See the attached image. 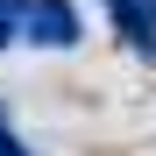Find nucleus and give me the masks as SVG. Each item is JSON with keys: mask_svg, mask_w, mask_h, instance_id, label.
I'll list each match as a JSON object with an SVG mask.
<instances>
[{"mask_svg": "<svg viewBox=\"0 0 156 156\" xmlns=\"http://www.w3.org/2000/svg\"><path fill=\"white\" fill-rule=\"evenodd\" d=\"M21 36L29 43H43V50H71L78 43V7L71 0H21Z\"/></svg>", "mask_w": 156, "mask_h": 156, "instance_id": "obj_1", "label": "nucleus"}, {"mask_svg": "<svg viewBox=\"0 0 156 156\" xmlns=\"http://www.w3.org/2000/svg\"><path fill=\"white\" fill-rule=\"evenodd\" d=\"M0 156H29V149L14 142V128H7V114H0Z\"/></svg>", "mask_w": 156, "mask_h": 156, "instance_id": "obj_3", "label": "nucleus"}, {"mask_svg": "<svg viewBox=\"0 0 156 156\" xmlns=\"http://www.w3.org/2000/svg\"><path fill=\"white\" fill-rule=\"evenodd\" d=\"M99 7L114 14V29L128 36L135 57H156V0H99Z\"/></svg>", "mask_w": 156, "mask_h": 156, "instance_id": "obj_2", "label": "nucleus"}, {"mask_svg": "<svg viewBox=\"0 0 156 156\" xmlns=\"http://www.w3.org/2000/svg\"><path fill=\"white\" fill-rule=\"evenodd\" d=\"M14 14H21V0H0V43H7V29H14Z\"/></svg>", "mask_w": 156, "mask_h": 156, "instance_id": "obj_4", "label": "nucleus"}]
</instances>
